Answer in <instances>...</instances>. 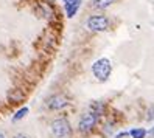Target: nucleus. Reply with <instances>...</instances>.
I'll return each mask as SVG.
<instances>
[{
	"instance_id": "nucleus-6",
	"label": "nucleus",
	"mask_w": 154,
	"mask_h": 138,
	"mask_svg": "<svg viewBox=\"0 0 154 138\" xmlns=\"http://www.w3.org/2000/svg\"><path fill=\"white\" fill-rule=\"evenodd\" d=\"M81 5V0H66V11L67 17H73L78 11V8Z\"/></svg>"
},
{
	"instance_id": "nucleus-11",
	"label": "nucleus",
	"mask_w": 154,
	"mask_h": 138,
	"mask_svg": "<svg viewBox=\"0 0 154 138\" xmlns=\"http://www.w3.org/2000/svg\"><path fill=\"white\" fill-rule=\"evenodd\" d=\"M13 138H28V136H26L25 134H16V135H14Z\"/></svg>"
},
{
	"instance_id": "nucleus-2",
	"label": "nucleus",
	"mask_w": 154,
	"mask_h": 138,
	"mask_svg": "<svg viewBox=\"0 0 154 138\" xmlns=\"http://www.w3.org/2000/svg\"><path fill=\"white\" fill-rule=\"evenodd\" d=\"M97 121H98V113L94 112V110H90V112H86L81 116L78 127H79L81 132H90L97 126Z\"/></svg>"
},
{
	"instance_id": "nucleus-3",
	"label": "nucleus",
	"mask_w": 154,
	"mask_h": 138,
	"mask_svg": "<svg viewBox=\"0 0 154 138\" xmlns=\"http://www.w3.org/2000/svg\"><path fill=\"white\" fill-rule=\"evenodd\" d=\"M109 26V19L106 16H92L87 19V28L90 31H104Z\"/></svg>"
},
{
	"instance_id": "nucleus-5",
	"label": "nucleus",
	"mask_w": 154,
	"mask_h": 138,
	"mask_svg": "<svg viewBox=\"0 0 154 138\" xmlns=\"http://www.w3.org/2000/svg\"><path fill=\"white\" fill-rule=\"evenodd\" d=\"M69 104V99L64 95H53L47 99V107L50 110H61Z\"/></svg>"
},
{
	"instance_id": "nucleus-7",
	"label": "nucleus",
	"mask_w": 154,
	"mask_h": 138,
	"mask_svg": "<svg viewBox=\"0 0 154 138\" xmlns=\"http://www.w3.org/2000/svg\"><path fill=\"white\" fill-rule=\"evenodd\" d=\"M129 135H131L132 138H145V136H146V130H145V129H142V127L131 129V130H129Z\"/></svg>"
},
{
	"instance_id": "nucleus-4",
	"label": "nucleus",
	"mask_w": 154,
	"mask_h": 138,
	"mask_svg": "<svg viewBox=\"0 0 154 138\" xmlns=\"http://www.w3.org/2000/svg\"><path fill=\"white\" fill-rule=\"evenodd\" d=\"M51 134L56 138H66L70 135V124L67 119H56L51 123Z\"/></svg>"
},
{
	"instance_id": "nucleus-10",
	"label": "nucleus",
	"mask_w": 154,
	"mask_h": 138,
	"mask_svg": "<svg viewBox=\"0 0 154 138\" xmlns=\"http://www.w3.org/2000/svg\"><path fill=\"white\" fill-rule=\"evenodd\" d=\"M148 119H149V121H151V119H154V106H151L149 110H148Z\"/></svg>"
},
{
	"instance_id": "nucleus-9",
	"label": "nucleus",
	"mask_w": 154,
	"mask_h": 138,
	"mask_svg": "<svg viewBox=\"0 0 154 138\" xmlns=\"http://www.w3.org/2000/svg\"><path fill=\"white\" fill-rule=\"evenodd\" d=\"M26 113H28V107H22L20 110H17L16 115L13 116V121H19V119L25 118V115H26Z\"/></svg>"
},
{
	"instance_id": "nucleus-13",
	"label": "nucleus",
	"mask_w": 154,
	"mask_h": 138,
	"mask_svg": "<svg viewBox=\"0 0 154 138\" xmlns=\"http://www.w3.org/2000/svg\"><path fill=\"white\" fill-rule=\"evenodd\" d=\"M0 138H6V136H5V134H3V132H0Z\"/></svg>"
},
{
	"instance_id": "nucleus-8",
	"label": "nucleus",
	"mask_w": 154,
	"mask_h": 138,
	"mask_svg": "<svg viewBox=\"0 0 154 138\" xmlns=\"http://www.w3.org/2000/svg\"><path fill=\"white\" fill-rule=\"evenodd\" d=\"M112 3H114V0H95L94 2L95 8H98V10H104V8L111 6Z\"/></svg>"
},
{
	"instance_id": "nucleus-12",
	"label": "nucleus",
	"mask_w": 154,
	"mask_h": 138,
	"mask_svg": "<svg viewBox=\"0 0 154 138\" xmlns=\"http://www.w3.org/2000/svg\"><path fill=\"white\" fill-rule=\"evenodd\" d=\"M148 135H149V136H154V127H152V129H151V130L148 132Z\"/></svg>"
},
{
	"instance_id": "nucleus-1",
	"label": "nucleus",
	"mask_w": 154,
	"mask_h": 138,
	"mask_svg": "<svg viewBox=\"0 0 154 138\" xmlns=\"http://www.w3.org/2000/svg\"><path fill=\"white\" fill-rule=\"evenodd\" d=\"M92 71H94V76L98 79V81H106L107 78H109L111 75V71H112V67H111V62L109 59H106V58H101V59H98L97 62H94V65H92Z\"/></svg>"
}]
</instances>
